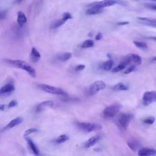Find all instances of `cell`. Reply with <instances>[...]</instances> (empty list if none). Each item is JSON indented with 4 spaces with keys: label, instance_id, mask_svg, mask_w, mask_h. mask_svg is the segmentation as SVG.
Returning <instances> with one entry per match:
<instances>
[{
    "label": "cell",
    "instance_id": "9",
    "mask_svg": "<svg viewBox=\"0 0 156 156\" xmlns=\"http://www.w3.org/2000/svg\"><path fill=\"white\" fill-rule=\"evenodd\" d=\"M123 61L125 62L127 65L131 63H134L135 65H140L141 63V58L140 56L135 54H128Z\"/></svg>",
    "mask_w": 156,
    "mask_h": 156
},
{
    "label": "cell",
    "instance_id": "30",
    "mask_svg": "<svg viewBox=\"0 0 156 156\" xmlns=\"http://www.w3.org/2000/svg\"><path fill=\"white\" fill-rule=\"evenodd\" d=\"M38 132V130L37 129H36V128H31V129H29L26 130V131L24 132V136H25V137H26V136H28L30 134H34V133H36V132Z\"/></svg>",
    "mask_w": 156,
    "mask_h": 156
},
{
    "label": "cell",
    "instance_id": "22",
    "mask_svg": "<svg viewBox=\"0 0 156 156\" xmlns=\"http://www.w3.org/2000/svg\"><path fill=\"white\" fill-rule=\"evenodd\" d=\"M127 65H128L125 62L123 61L119 65H118L116 66L115 68H114L112 69V72L113 73L119 72V71H121L124 70L125 68H126Z\"/></svg>",
    "mask_w": 156,
    "mask_h": 156
},
{
    "label": "cell",
    "instance_id": "39",
    "mask_svg": "<svg viewBox=\"0 0 156 156\" xmlns=\"http://www.w3.org/2000/svg\"><path fill=\"white\" fill-rule=\"evenodd\" d=\"M5 109L4 104H0V111H4Z\"/></svg>",
    "mask_w": 156,
    "mask_h": 156
},
{
    "label": "cell",
    "instance_id": "12",
    "mask_svg": "<svg viewBox=\"0 0 156 156\" xmlns=\"http://www.w3.org/2000/svg\"><path fill=\"white\" fill-rule=\"evenodd\" d=\"M156 154L155 149L149 148H143L140 149L138 152V155L140 156H147V155H154Z\"/></svg>",
    "mask_w": 156,
    "mask_h": 156
},
{
    "label": "cell",
    "instance_id": "4",
    "mask_svg": "<svg viewBox=\"0 0 156 156\" xmlns=\"http://www.w3.org/2000/svg\"><path fill=\"white\" fill-rule=\"evenodd\" d=\"M78 128L80 129L83 131L86 132H91L93 131H98L102 129V127L100 124L93 123L88 122H79L76 123Z\"/></svg>",
    "mask_w": 156,
    "mask_h": 156
},
{
    "label": "cell",
    "instance_id": "32",
    "mask_svg": "<svg viewBox=\"0 0 156 156\" xmlns=\"http://www.w3.org/2000/svg\"><path fill=\"white\" fill-rule=\"evenodd\" d=\"M135 70V66L134 65H131L126 68V70L124 71V74L125 75L129 74L130 73L132 72V71H134Z\"/></svg>",
    "mask_w": 156,
    "mask_h": 156
},
{
    "label": "cell",
    "instance_id": "2",
    "mask_svg": "<svg viewBox=\"0 0 156 156\" xmlns=\"http://www.w3.org/2000/svg\"><path fill=\"white\" fill-rule=\"evenodd\" d=\"M7 62H8L9 64L12 65V66H14L16 68H20L23 70H25L26 72L28 73V74L32 77L35 78L36 77V71L34 70V68H32L30 65H29L27 62H26L20 60H6Z\"/></svg>",
    "mask_w": 156,
    "mask_h": 156
},
{
    "label": "cell",
    "instance_id": "10",
    "mask_svg": "<svg viewBox=\"0 0 156 156\" xmlns=\"http://www.w3.org/2000/svg\"><path fill=\"white\" fill-rule=\"evenodd\" d=\"M15 90V87L12 84H7L0 88V96L10 94Z\"/></svg>",
    "mask_w": 156,
    "mask_h": 156
},
{
    "label": "cell",
    "instance_id": "33",
    "mask_svg": "<svg viewBox=\"0 0 156 156\" xmlns=\"http://www.w3.org/2000/svg\"><path fill=\"white\" fill-rule=\"evenodd\" d=\"M62 18L63 19V20L67 22V20H68L72 18V16H71V15L70 14V13L65 12V13H64V14H63Z\"/></svg>",
    "mask_w": 156,
    "mask_h": 156
},
{
    "label": "cell",
    "instance_id": "23",
    "mask_svg": "<svg viewBox=\"0 0 156 156\" xmlns=\"http://www.w3.org/2000/svg\"><path fill=\"white\" fill-rule=\"evenodd\" d=\"M72 56L71 53H68V52H66V53H63L62 54H61L58 56V59L62 61V62H65L68 61L70 58Z\"/></svg>",
    "mask_w": 156,
    "mask_h": 156
},
{
    "label": "cell",
    "instance_id": "34",
    "mask_svg": "<svg viewBox=\"0 0 156 156\" xmlns=\"http://www.w3.org/2000/svg\"><path fill=\"white\" fill-rule=\"evenodd\" d=\"M7 15V10H2L0 11V20H3L5 19Z\"/></svg>",
    "mask_w": 156,
    "mask_h": 156
},
{
    "label": "cell",
    "instance_id": "35",
    "mask_svg": "<svg viewBox=\"0 0 156 156\" xmlns=\"http://www.w3.org/2000/svg\"><path fill=\"white\" fill-rule=\"evenodd\" d=\"M85 68H86L85 65H77L76 67L75 71H82L83 70L85 69Z\"/></svg>",
    "mask_w": 156,
    "mask_h": 156
},
{
    "label": "cell",
    "instance_id": "5",
    "mask_svg": "<svg viewBox=\"0 0 156 156\" xmlns=\"http://www.w3.org/2000/svg\"><path fill=\"white\" fill-rule=\"evenodd\" d=\"M38 87L40 89L45 91V92L51 94L62 95V96L68 95L65 91H64L61 88L47 85V84H40V85H38Z\"/></svg>",
    "mask_w": 156,
    "mask_h": 156
},
{
    "label": "cell",
    "instance_id": "15",
    "mask_svg": "<svg viewBox=\"0 0 156 156\" xmlns=\"http://www.w3.org/2000/svg\"><path fill=\"white\" fill-rule=\"evenodd\" d=\"M89 8H90L86 10V14L88 15L99 14L103 12V9L96 7V6H90Z\"/></svg>",
    "mask_w": 156,
    "mask_h": 156
},
{
    "label": "cell",
    "instance_id": "19",
    "mask_svg": "<svg viewBox=\"0 0 156 156\" xmlns=\"http://www.w3.org/2000/svg\"><path fill=\"white\" fill-rule=\"evenodd\" d=\"M41 57V55L40 53L37 51V49L36 48H32L31 50V58L32 62L36 63L37 62L40 58Z\"/></svg>",
    "mask_w": 156,
    "mask_h": 156
},
{
    "label": "cell",
    "instance_id": "40",
    "mask_svg": "<svg viewBox=\"0 0 156 156\" xmlns=\"http://www.w3.org/2000/svg\"><path fill=\"white\" fill-rule=\"evenodd\" d=\"M101 149L100 148H96L94 149V151H96V152H98V151H101Z\"/></svg>",
    "mask_w": 156,
    "mask_h": 156
},
{
    "label": "cell",
    "instance_id": "6",
    "mask_svg": "<svg viewBox=\"0 0 156 156\" xmlns=\"http://www.w3.org/2000/svg\"><path fill=\"white\" fill-rule=\"evenodd\" d=\"M116 4H119L123 6H125L126 4V3L120 1V0H103V1H101L91 3L88 4V7H90V6H96V7L104 9L106 7H109V6H114Z\"/></svg>",
    "mask_w": 156,
    "mask_h": 156
},
{
    "label": "cell",
    "instance_id": "13",
    "mask_svg": "<svg viewBox=\"0 0 156 156\" xmlns=\"http://www.w3.org/2000/svg\"><path fill=\"white\" fill-rule=\"evenodd\" d=\"M54 105V102L52 101H45L41 103L36 107V111L37 112H40L42 111L45 107H52Z\"/></svg>",
    "mask_w": 156,
    "mask_h": 156
},
{
    "label": "cell",
    "instance_id": "20",
    "mask_svg": "<svg viewBox=\"0 0 156 156\" xmlns=\"http://www.w3.org/2000/svg\"><path fill=\"white\" fill-rule=\"evenodd\" d=\"M127 145L129 147V148L134 151H136V150H138L139 148H140L141 146L139 141H136V140H132L131 141H127Z\"/></svg>",
    "mask_w": 156,
    "mask_h": 156
},
{
    "label": "cell",
    "instance_id": "25",
    "mask_svg": "<svg viewBox=\"0 0 156 156\" xmlns=\"http://www.w3.org/2000/svg\"><path fill=\"white\" fill-rule=\"evenodd\" d=\"M113 65H114V61L111 60V58H110V59L102 63V68L104 70L109 71L110 70H111Z\"/></svg>",
    "mask_w": 156,
    "mask_h": 156
},
{
    "label": "cell",
    "instance_id": "36",
    "mask_svg": "<svg viewBox=\"0 0 156 156\" xmlns=\"http://www.w3.org/2000/svg\"><path fill=\"white\" fill-rule=\"evenodd\" d=\"M17 105V101L16 100H12L9 102V105H8V107H9V108L14 107L16 106Z\"/></svg>",
    "mask_w": 156,
    "mask_h": 156
},
{
    "label": "cell",
    "instance_id": "21",
    "mask_svg": "<svg viewBox=\"0 0 156 156\" xmlns=\"http://www.w3.org/2000/svg\"><path fill=\"white\" fill-rule=\"evenodd\" d=\"M112 89L115 91H126L129 89V87L128 86L125 85V84H123L122 82H119L115 84V85L112 87Z\"/></svg>",
    "mask_w": 156,
    "mask_h": 156
},
{
    "label": "cell",
    "instance_id": "8",
    "mask_svg": "<svg viewBox=\"0 0 156 156\" xmlns=\"http://www.w3.org/2000/svg\"><path fill=\"white\" fill-rule=\"evenodd\" d=\"M156 101L155 91H147L143 96L142 102L144 106H149L153 102Z\"/></svg>",
    "mask_w": 156,
    "mask_h": 156
},
{
    "label": "cell",
    "instance_id": "28",
    "mask_svg": "<svg viewBox=\"0 0 156 156\" xmlns=\"http://www.w3.org/2000/svg\"><path fill=\"white\" fill-rule=\"evenodd\" d=\"M94 45V42L92 40H87L82 45V48H88L93 47Z\"/></svg>",
    "mask_w": 156,
    "mask_h": 156
},
{
    "label": "cell",
    "instance_id": "3",
    "mask_svg": "<svg viewBox=\"0 0 156 156\" xmlns=\"http://www.w3.org/2000/svg\"><path fill=\"white\" fill-rule=\"evenodd\" d=\"M121 108V105L119 103H114L113 104L106 107L102 112V115L105 118H112L118 114Z\"/></svg>",
    "mask_w": 156,
    "mask_h": 156
},
{
    "label": "cell",
    "instance_id": "18",
    "mask_svg": "<svg viewBox=\"0 0 156 156\" xmlns=\"http://www.w3.org/2000/svg\"><path fill=\"white\" fill-rule=\"evenodd\" d=\"M27 137V136H26ZM26 141L28 142V144L31 149V150L33 153V154L36 155H38L39 154H40V151H39L38 148L37 147V146L36 145V144L34 143V141H32L31 139L29 138H26Z\"/></svg>",
    "mask_w": 156,
    "mask_h": 156
},
{
    "label": "cell",
    "instance_id": "31",
    "mask_svg": "<svg viewBox=\"0 0 156 156\" xmlns=\"http://www.w3.org/2000/svg\"><path fill=\"white\" fill-rule=\"evenodd\" d=\"M144 6H145V7L147 9L153 10H156V6L155 3H146Z\"/></svg>",
    "mask_w": 156,
    "mask_h": 156
},
{
    "label": "cell",
    "instance_id": "7",
    "mask_svg": "<svg viewBox=\"0 0 156 156\" xmlns=\"http://www.w3.org/2000/svg\"><path fill=\"white\" fill-rule=\"evenodd\" d=\"M106 84L102 81H96L94 82L92 84H91L88 87L87 93L90 96H93L96 94L101 90L105 89Z\"/></svg>",
    "mask_w": 156,
    "mask_h": 156
},
{
    "label": "cell",
    "instance_id": "11",
    "mask_svg": "<svg viewBox=\"0 0 156 156\" xmlns=\"http://www.w3.org/2000/svg\"><path fill=\"white\" fill-rule=\"evenodd\" d=\"M138 20L143 24L150 26H153L154 28H155L156 26L155 19L147 18V17H139Z\"/></svg>",
    "mask_w": 156,
    "mask_h": 156
},
{
    "label": "cell",
    "instance_id": "1",
    "mask_svg": "<svg viewBox=\"0 0 156 156\" xmlns=\"http://www.w3.org/2000/svg\"><path fill=\"white\" fill-rule=\"evenodd\" d=\"M133 118V115L131 114L121 113L116 116L115 123L120 130L126 131Z\"/></svg>",
    "mask_w": 156,
    "mask_h": 156
},
{
    "label": "cell",
    "instance_id": "27",
    "mask_svg": "<svg viewBox=\"0 0 156 156\" xmlns=\"http://www.w3.org/2000/svg\"><path fill=\"white\" fill-rule=\"evenodd\" d=\"M134 44L135 45V46L136 47H137L140 49H146L148 48V45L144 42H139V41H134Z\"/></svg>",
    "mask_w": 156,
    "mask_h": 156
},
{
    "label": "cell",
    "instance_id": "38",
    "mask_svg": "<svg viewBox=\"0 0 156 156\" xmlns=\"http://www.w3.org/2000/svg\"><path fill=\"white\" fill-rule=\"evenodd\" d=\"M129 23L128 22H119L117 23V24L119 26H124V25H126L128 24Z\"/></svg>",
    "mask_w": 156,
    "mask_h": 156
},
{
    "label": "cell",
    "instance_id": "37",
    "mask_svg": "<svg viewBox=\"0 0 156 156\" xmlns=\"http://www.w3.org/2000/svg\"><path fill=\"white\" fill-rule=\"evenodd\" d=\"M102 34L101 33V32H99L98 34L96 36V37H95V39L96 40H100L102 38Z\"/></svg>",
    "mask_w": 156,
    "mask_h": 156
},
{
    "label": "cell",
    "instance_id": "42",
    "mask_svg": "<svg viewBox=\"0 0 156 156\" xmlns=\"http://www.w3.org/2000/svg\"><path fill=\"white\" fill-rule=\"evenodd\" d=\"M23 1V0H18V3H20V2H22Z\"/></svg>",
    "mask_w": 156,
    "mask_h": 156
},
{
    "label": "cell",
    "instance_id": "17",
    "mask_svg": "<svg viewBox=\"0 0 156 156\" xmlns=\"http://www.w3.org/2000/svg\"><path fill=\"white\" fill-rule=\"evenodd\" d=\"M27 18L25 14L22 11H19L17 15V23L20 27H22L26 23Z\"/></svg>",
    "mask_w": 156,
    "mask_h": 156
},
{
    "label": "cell",
    "instance_id": "43",
    "mask_svg": "<svg viewBox=\"0 0 156 156\" xmlns=\"http://www.w3.org/2000/svg\"><path fill=\"white\" fill-rule=\"evenodd\" d=\"M150 1H155L156 0H150Z\"/></svg>",
    "mask_w": 156,
    "mask_h": 156
},
{
    "label": "cell",
    "instance_id": "14",
    "mask_svg": "<svg viewBox=\"0 0 156 156\" xmlns=\"http://www.w3.org/2000/svg\"><path fill=\"white\" fill-rule=\"evenodd\" d=\"M101 139V136L100 135H95L89 139L85 143V148H88L92 146H93L98 141Z\"/></svg>",
    "mask_w": 156,
    "mask_h": 156
},
{
    "label": "cell",
    "instance_id": "29",
    "mask_svg": "<svg viewBox=\"0 0 156 156\" xmlns=\"http://www.w3.org/2000/svg\"><path fill=\"white\" fill-rule=\"evenodd\" d=\"M155 122V118L154 116H149L143 120V123L148 125H153Z\"/></svg>",
    "mask_w": 156,
    "mask_h": 156
},
{
    "label": "cell",
    "instance_id": "26",
    "mask_svg": "<svg viewBox=\"0 0 156 156\" xmlns=\"http://www.w3.org/2000/svg\"><path fill=\"white\" fill-rule=\"evenodd\" d=\"M65 22H66L63 20V18H62L61 20H56V22H54L53 24H51V29H57L58 28L61 27V26H62Z\"/></svg>",
    "mask_w": 156,
    "mask_h": 156
},
{
    "label": "cell",
    "instance_id": "41",
    "mask_svg": "<svg viewBox=\"0 0 156 156\" xmlns=\"http://www.w3.org/2000/svg\"><path fill=\"white\" fill-rule=\"evenodd\" d=\"M107 57L109 58V59H110V58H112V55H111V54H107Z\"/></svg>",
    "mask_w": 156,
    "mask_h": 156
},
{
    "label": "cell",
    "instance_id": "16",
    "mask_svg": "<svg viewBox=\"0 0 156 156\" xmlns=\"http://www.w3.org/2000/svg\"><path fill=\"white\" fill-rule=\"evenodd\" d=\"M23 118H21V117H17V118L14 119L13 120H12L9 124L6 126L4 129H12L13 127H14L16 126H18L19 125H20L21 123L23 122Z\"/></svg>",
    "mask_w": 156,
    "mask_h": 156
},
{
    "label": "cell",
    "instance_id": "24",
    "mask_svg": "<svg viewBox=\"0 0 156 156\" xmlns=\"http://www.w3.org/2000/svg\"><path fill=\"white\" fill-rule=\"evenodd\" d=\"M68 140H69V136L67 135L62 134L60 136H58L56 139V143L57 144H62L65 142H66Z\"/></svg>",
    "mask_w": 156,
    "mask_h": 156
}]
</instances>
